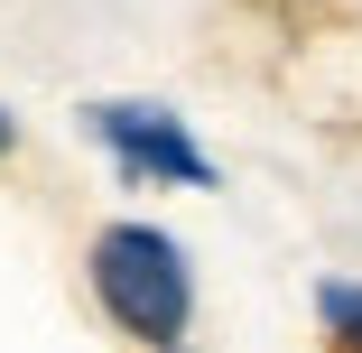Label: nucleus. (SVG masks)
I'll use <instances>...</instances> for the list:
<instances>
[{
	"label": "nucleus",
	"instance_id": "1",
	"mask_svg": "<svg viewBox=\"0 0 362 353\" xmlns=\"http://www.w3.org/2000/svg\"><path fill=\"white\" fill-rule=\"evenodd\" d=\"M84 270H93V307L130 344H149V353L186 344V325H195V270H186V251L158 224H103L93 251H84Z\"/></svg>",
	"mask_w": 362,
	"mask_h": 353
},
{
	"label": "nucleus",
	"instance_id": "2",
	"mask_svg": "<svg viewBox=\"0 0 362 353\" xmlns=\"http://www.w3.org/2000/svg\"><path fill=\"white\" fill-rule=\"evenodd\" d=\"M84 130L121 158V177H158V186H214V158L186 139L177 112L158 103H84Z\"/></svg>",
	"mask_w": 362,
	"mask_h": 353
},
{
	"label": "nucleus",
	"instance_id": "3",
	"mask_svg": "<svg viewBox=\"0 0 362 353\" xmlns=\"http://www.w3.org/2000/svg\"><path fill=\"white\" fill-rule=\"evenodd\" d=\"M316 316H325L334 353H362V289H353V279H325V289H316Z\"/></svg>",
	"mask_w": 362,
	"mask_h": 353
},
{
	"label": "nucleus",
	"instance_id": "4",
	"mask_svg": "<svg viewBox=\"0 0 362 353\" xmlns=\"http://www.w3.org/2000/svg\"><path fill=\"white\" fill-rule=\"evenodd\" d=\"M10 149H19V121H10V112H0V158H10Z\"/></svg>",
	"mask_w": 362,
	"mask_h": 353
}]
</instances>
